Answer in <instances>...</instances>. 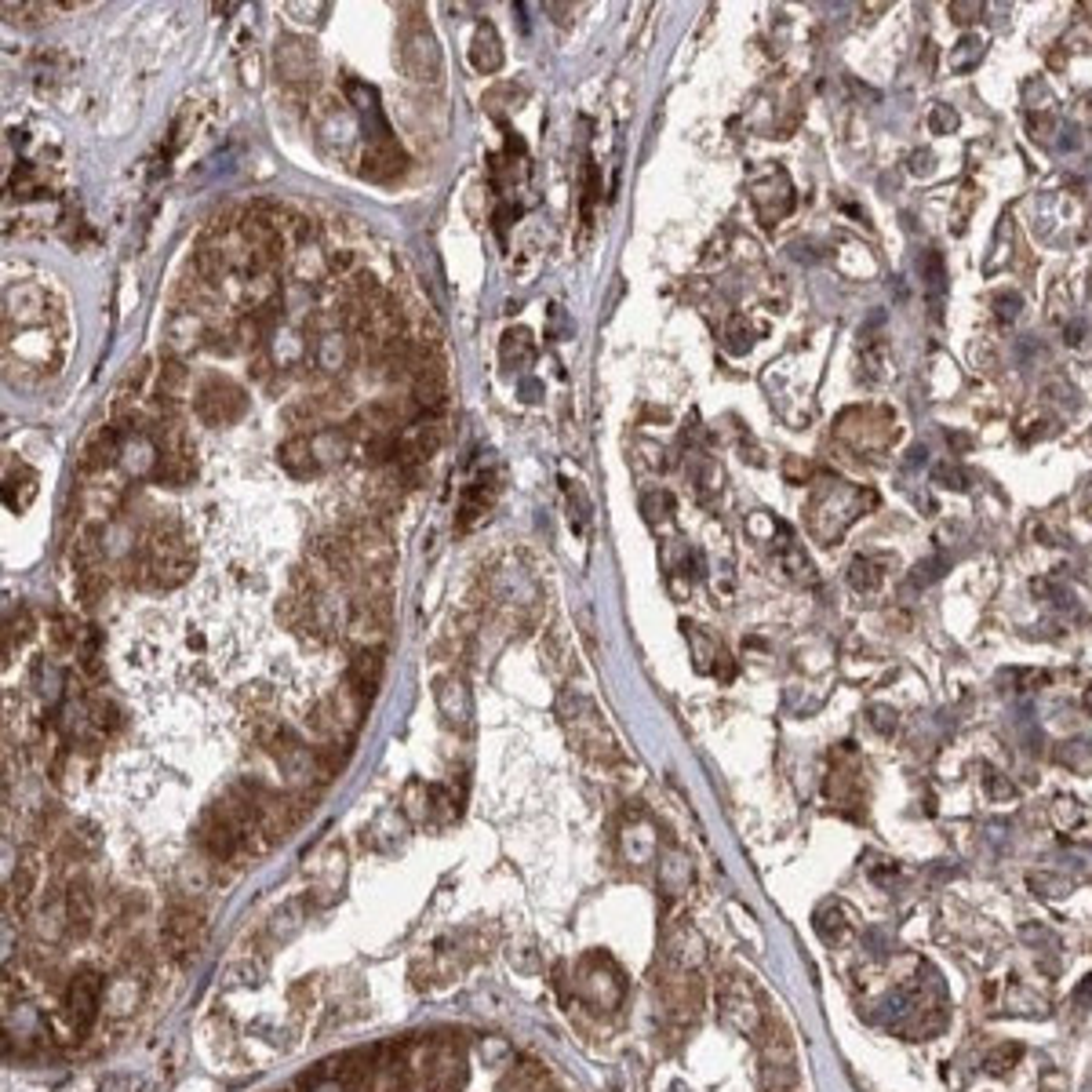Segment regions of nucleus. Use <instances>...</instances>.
<instances>
[{"label": "nucleus", "mask_w": 1092, "mask_h": 1092, "mask_svg": "<svg viewBox=\"0 0 1092 1092\" xmlns=\"http://www.w3.org/2000/svg\"><path fill=\"white\" fill-rule=\"evenodd\" d=\"M874 503H877V499H874L871 489H859V485L845 481V477L823 473V477H816V489L808 495L805 528H808V535L823 546L841 543L845 528L853 525L855 517H863Z\"/></svg>", "instance_id": "1"}, {"label": "nucleus", "mask_w": 1092, "mask_h": 1092, "mask_svg": "<svg viewBox=\"0 0 1092 1092\" xmlns=\"http://www.w3.org/2000/svg\"><path fill=\"white\" fill-rule=\"evenodd\" d=\"M139 557H143V572L149 586H161V590H171L179 582L190 580L193 572V554H190V543L175 525H157L139 546Z\"/></svg>", "instance_id": "2"}, {"label": "nucleus", "mask_w": 1092, "mask_h": 1092, "mask_svg": "<svg viewBox=\"0 0 1092 1092\" xmlns=\"http://www.w3.org/2000/svg\"><path fill=\"white\" fill-rule=\"evenodd\" d=\"M398 62L400 70L408 73L412 80H419V84H441L444 62H441V48H437L434 34H430V26H426L422 15H408L400 22Z\"/></svg>", "instance_id": "3"}, {"label": "nucleus", "mask_w": 1092, "mask_h": 1092, "mask_svg": "<svg viewBox=\"0 0 1092 1092\" xmlns=\"http://www.w3.org/2000/svg\"><path fill=\"white\" fill-rule=\"evenodd\" d=\"M193 412L208 426H230L248 412V394L226 375H208L193 398Z\"/></svg>", "instance_id": "4"}, {"label": "nucleus", "mask_w": 1092, "mask_h": 1092, "mask_svg": "<svg viewBox=\"0 0 1092 1092\" xmlns=\"http://www.w3.org/2000/svg\"><path fill=\"white\" fill-rule=\"evenodd\" d=\"M561 721H564V732L572 736V743L580 746V750L594 754V758H616V743H612L608 728H604V721L598 717V710L590 707L582 695L561 699Z\"/></svg>", "instance_id": "5"}, {"label": "nucleus", "mask_w": 1092, "mask_h": 1092, "mask_svg": "<svg viewBox=\"0 0 1092 1092\" xmlns=\"http://www.w3.org/2000/svg\"><path fill=\"white\" fill-rule=\"evenodd\" d=\"M404 168H408V157L394 139V131L386 127V121L372 125L361 149V175H368L372 182H390L398 179Z\"/></svg>", "instance_id": "6"}, {"label": "nucleus", "mask_w": 1092, "mask_h": 1092, "mask_svg": "<svg viewBox=\"0 0 1092 1092\" xmlns=\"http://www.w3.org/2000/svg\"><path fill=\"white\" fill-rule=\"evenodd\" d=\"M466 1053L452 1037H441L426 1056V1092H463L466 1089Z\"/></svg>", "instance_id": "7"}, {"label": "nucleus", "mask_w": 1092, "mask_h": 1092, "mask_svg": "<svg viewBox=\"0 0 1092 1092\" xmlns=\"http://www.w3.org/2000/svg\"><path fill=\"white\" fill-rule=\"evenodd\" d=\"M750 200L758 208L762 222L776 226L790 208H794V190H790V179L783 168H764V171H754L750 175Z\"/></svg>", "instance_id": "8"}, {"label": "nucleus", "mask_w": 1092, "mask_h": 1092, "mask_svg": "<svg viewBox=\"0 0 1092 1092\" xmlns=\"http://www.w3.org/2000/svg\"><path fill=\"white\" fill-rule=\"evenodd\" d=\"M412 400H416L419 412H437L444 400H448V368H444V357L437 350H426L419 353L416 375H412Z\"/></svg>", "instance_id": "9"}, {"label": "nucleus", "mask_w": 1092, "mask_h": 1092, "mask_svg": "<svg viewBox=\"0 0 1092 1092\" xmlns=\"http://www.w3.org/2000/svg\"><path fill=\"white\" fill-rule=\"evenodd\" d=\"M197 841L200 849L212 855V859H234L248 841H244V834L234 827V819L226 816V808L222 805H212L204 816H200L197 823Z\"/></svg>", "instance_id": "10"}, {"label": "nucleus", "mask_w": 1092, "mask_h": 1092, "mask_svg": "<svg viewBox=\"0 0 1092 1092\" xmlns=\"http://www.w3.org/2000/svg\"><path fill=\"white\" fill-rule=\"evenodd\" d=\"M99 1001H102V976L95 972H77L66 987V1019L73 1031H88L99 1016Z\"/></svg>", "instance_id": "11"}, {"label": "nucleus", "mask_w": 1092, "mask_h": 1092, "mask_svg": "<svg viewBox=\"0 0 1092 1092\" xmlns=\"http://www.w3.org/2000/svg\"><path fill=\"white\" fill-rule=\"evenodd\" d=\"M768 554H772V564H776L790 582H816V568H812L808 554L801 550V543L794 539V532L786 525H776V539L768 546Z\"/></svg>", "instance_id": "12"}, {"label": "nucleus", "mask_w": 1092, "mask_h": 1092, "mask_svg": "<svg viewBox=\"0 0 1092 1092\" xmlns=\"http://www.w3.org/2000/svg\"><path fill=\"white\" fill-rule=\"evenodd\" d=\"M379 685H382V648L379 645H361V648H353L350 667H346V689L357 692L364 703H372V695L379 692Z\"/></svg>", "instance_id": "13"}, {"label": "nucleus", "mask_w": 1092, "mask_h": 1092, "mask_svg": "<svg viewBox=\"0 0 1092 1092\" xmlns=\"http://www.w3.org/2000/svg\"><path fill=\"white\" fill-rule=\"evenodd\" d=\"M273 62H277L281 80H288V84L309 80L317 73V52H313V44L307 36H281V44L273 52Z\"/></svg>", "instance_id": "14"}, {"label": "nucleus", "mask_w": 1092, "mask_h": 1092, "mask_svg": "<svg viewBox=\"0 0 1092 1092\" xmlns=\"http://www.w3.org/2000/svg\"><path fill=\"white\" fill-rule=\"evenodd\" d=\"M434 695H437L441 714H444V721L452 728H459V732H466V728H470V714H473L470 689H466L455 673H444V677L434 681Z\"/></svg>", "instance_id": "15"}, {"label": "nucleus", "mask_w": 1092, "mask_h": 1092, "mask_svg": "<svg viewBox=\"0 0 1092 1092\" xmlns=\"http://www.w3.org/2000/svg\"><path fill=\"white\" fill-rule=\"evenodd\" d=\"M277 463H281V470L288 473V477H295V481H313L317 473H325V466H321V459H317L307 434L288 437V441L277 448Z\"/></svg>", "instance_id": "16"}, {"label": "nucleus", "mask_w": 1092, "mask_h": 1092, "mask_svg": "<svg viewBox=\"0 0 1092 1092\" xmlns=\"http://www.w3.org/2000/svg\"><path fill=\"white\" fill-rule=\"evenodd\" d=\"M117 452H121V426H99L95 434L88 437L84 452H80V470L84 473H102L117 463Z\"/></svg>", "instance_id": "17"}, {"label": "nucleus", "mask_w": 1092, "mask_h": 1092, "mask_svg": "<svg viewBox=\"0 0 1092 1092\" xmlns=\"http://www.w3.org/2000/svg\"><path fill=\"white\" fill-rule=\"evenodd\" d=\"M896 561L892 554H859L849 564V586L855 594H877L881 582L889 576V564Z\"/></svg>", "instance_id": "18"}, {"label": "nucleus", "mask_w": 1092, "mask_h": 1092, "mask_svg": "<svg viewBox=\"0 0 1092 1092\" xmlns=\"http://www.w3.org/2000/svg\"><path fill=\"white\" fill-rule=\"evenodd\" d=\"M503 36L495 34L491 22H481L470 40V66L477 73H499L503 70Z\"/></svg>", "instance_id": "19"}, {"label": "nucleus", "mask_w": 1092, "mask_h": 1092, "mask_svg": "<svg viewBox=\"0 0 1092 1092\" xmlns=\"http://www.w3.org/2000/svg\"><path fill=\"white\" fill-rule=\"evenodd\" d=\"M197 932H200V918L190 907L168 910V918H164V944H168L171 954L190 950V946L197 944Z\"/></svg>", "instance_id": "20"}, {"label": "nucleus", "mask_w": 1092, "mask_h": 1092, "mask_svg": "<svg viewBox=\"0 0 1092 1092\" xmlns=\"http://www.w3.org/2000/svg\"><path fill=\"white\" fill-rule=\"evenodd\" d=\"M36 495V470H30L26 463H15L8 466L4 473V507L11 513H22V510L34 503Z\"/></svg>", "instance_id": "21"}, {"label": "nucleus", "mask_w": 1092, "mask_h": 1092, "mask_svg": "<svg viewBox=\"0 0 1092 1092\" xmlns=\"http://www.w3.org/2000/svg\"><path fill=\"white\" fill-rule=\"evenodd\" d=\"M91 925H95V899H91L88 885L77 881V885H70V892H66V928H70V936L84 940L91 932Z\"/></svg>", "instance_id": "22"}, {"label": "nucleus", "mask_w": 1092, "mask_h": 1092, "mask_svg": "<svg viewBox=\"0 0 1092 1092\" xmlns=\"http://www.w3.org/2000/svg\"><path fill=\"white\" fill-rule=\"evenodd\" d=\"M186 382H190V368H186L179 357H164L161 372H157V382H153V394H157V400H161L164 408H171V404L182 398Z\"/></svg>", "instance_id": "23"}, {"label": "nucleus", "mask_w": 1092, "mask_h": 1092, "mask_svg": "<svg viewBox=\"0 0 1092 1092\" xmlns=\"http://www.w3.org/2000/svg\"><path fill=\"white\" fill-rule=\"evenodd\" d=\"M499 485L495 481H473L470 489L463 491V503H459V528L477 525L485 513L491 510V499H495Z\"/></svg>", "instance_id": "24"}, {"label": "nucleus", "mask_w": 1092, "mask_h": 1092, "mask_svg": "<svg viewBox=\"0 0 1092 1092\" xmlns=\"http://www.w3.org/2000/svg\"><path fill=\"white\" fill-rule=\"evenodd\" d=\"M532 353H535L532 331H525V328H513V331H507V335H503L499 357H503V364H507V368H521V364H528V361H532Z\"/></svg>", "instance_id": "25"}, {"label": "nucleus", "mask_w": 1092, "mask_h": 1092, "mask_svg": "<svg viewBox=\"0 0 1092 1092\" xmlns=\"http://www.w3.org/2000/svg\"><path fill=\"white\" fill-rule=\"evenodd\" d=\"M102 557H106V550H102V539H99V528L80 532V539H77V554H73V561H77V576H80V572H99V568H102Z\"/></svg>", "instance_id": "26"}, {"label": "nucleus", "mask_w": 1092, "mask_h": 1092, "mask_svg": "<svg viewBox=\"0 0 1092 1092\" xmlns=\"http://www.w3.org/2000/svg\"><path fill=\"white\" fill-rule=\"evenodd\" d=\"M921 273H925V288H928V299H932V317H940V295H944L946 288V270H944V255L936 252H925V259H921Z\"/></svg>", "instance_id": "27"}, {"label": "nucleus", "mask_w": 1092, "mask_h": 1092, "mask_svg": "<svg viewBox=\"0 0 1092 1092\" xmlns=\"http://www.w3.org/2000/svg\"><path fill=\"white\" fill-rule=\"evenodd\" d=\"M412 1089V1078H408V1059L400 1049H394V1056L382 1063V1092H408Z\"/></svg>", "instance_id": "28"}, {"label": "nucleus", "mask_w": 1092, "mask_h": 1092, "mask_svg": "<svg viewBox=\"0 0 1092 1092\" xmlns=\"http://www.w3.org/2000/svg\"><path fill=\"white\" fill-rule=\"evenodd\" d=\"M983 48H987V44H983V36H965V40H958V48L950 52V70L954 73L972 70V62H980Z\"/></svg>", "instance_id": "29"}, {"label": "nucleus", "mask_w": 1092, "mask_h": 1092, "mask_svg": "<svg viewBox=\"0 0 1092 1092\" xmlns=\"http://www.w3.org/2000/svg\"><path fill=\"white\" fill-rule=\"evenodd\" d=\"M849 921H845V918H841V910L837 907H823L819 910V918H816V932L819 936H823V940H830V944H837V940H845V936H849Z\"/></svg>", "instance_id": "30"}, {"label": "nucleus", "mask_w": 1092, "mask_h": 1092, "mask_svg": "<svg viewBox=\"0 0 1092 1092\" xmlns=\"http://www.w3.org/2000/svg\"><path fill=\"white\" fill-rule=\"evenodd\" d=\"M77 594H80V604H84V608H95L99 598L106 594V576H102V568H99V572H80V576H77Z\"/></svg>", "instance_id": "31"}, {"label": "nucleus", "mask_w": 1092, "mask_h": 1092, "mask_svg": "<svg viewBox=\"0 0 1092 1092\" xmlns=\"http://www.w3.org/2000/svg\"><path fill=\"white\" fill-rule=\"evenodd\" d=\"M750 343H754V339H750V328H746V321H743V317H732V321H728V328H725V346L732 350V353H746V350H750Z\"/></svg>", "instance_id": "32"}, {"label": "nucleus", "mask_w": 1092, "mask_h": 1092, "mask_svg": "<svg viewBox=\"0 0 1092 1092\" xmlns=\"http://www.w3.org/2000/svg\"><path fill=\"white\" fill-rule=\"evenodd\" d=\"M928 127H932L936 135H950V131L958 127V109H950L946 102L932 106V113H928Z\"/></svg>", "instance_id": "33"}, {"label": "nucleus", "mask_w": 1092, "mask_h": 1092, "mask_svg": "<svg viewBox=\"0 0 1092 1092\" xmlns=\"http://www.w3.org/2000/svg\"><path fill=\"white\" fill-rule=\"evenodd\" d=\"M34 881H36V863L30 859V855H26V859L18 863L15 877H11V889H15L18 899H26V896L34 892Z\"/></svg>", "instance_id": "34"}, {"label": "nucleus", "mask_w": 1092, "mask_h": 1092, "mask_svg": "<svg viewBox=\"0 0 1092 1092\" xmlns=\"http://www.w3.org/2000/svg\"><path fill=\"white\" fill-rule=\"evenodd\" d=\"M932 477H936V485H944V489H954V491H962L965 481H968L962 466H954V463H940V466L932 470Z\"/></svg>", "instance_id": "35"}, {"label": "nucleus", "mask_w": 1092, "mask_h": 1092, "mask_svg": "<svg viewBox=\"0 0 1092 1092\" xmlns=\"http://www.w3.org/2000/svg\"><path fill=\"white\" fill-rule=\"evenodd\" d=\"M594 197H598V175H594V168L586 164V171H582V222H590Z\"/></svg>", "instance_id": "36"}, {"label": "nucleus", "mask_w": 1092, "mask_h": 1092, "mask_svg": "<svg viewBox=\"0 0 1092 1092\" xmlns=\"http://www.w3.org/2000/svg\"><path fill=\"white\" fill-rule=\"evenodd\" d=\"M91 717H95V725H99V728H117V725H121V714H117V707H113V703H106V699H95V703H91Z\"/></svg>", "instance_id": "37"}, {"label": "nucleus", "mask_w": 1092, "mask_h": 1092, "mask_svg": "<svg viewBox=\"0 0 1092 1092\" xmlns=\"http://www.w3.org/2000/svg\"><path fill=\"white\" fill-rule=\"evenodd\" d=\"M204 343H208V350H216V353H230V350H234V346H237L234 328H212Z\"/></svg>", "instance_id": "38"}, {"label": "nucleus", "mask_w": 1092, "mask_h": 1092, "mask_svg": "<svg viewBox=\"0 0 1092 1092\" xmlns=\"http://www.w3.org/2000/svg\"><path fill=\"white\" fill-rule=\"evenodd\" d=\"M867 721H871L881 736H889L892 728H896V714H892L889 707H871V714H867Z\"/></svg>", "instance_id": "39"}, {"label": "nucleus", "mask_w": 1092, "mask_h": 1092, "mask_svg": "<svg viewBox=\"0 0 1092 1092\" xmlns=\"http://www.w3.org/2000/svg\"><path fill=\"white\" fill-rule=\"evenodd\" d=\"M932 168H936V161H932V153H928V149L910 153V171H914V175H928Z\"/></svg>", "instance_id": "40"}, {"label": "nucleus", "mask_w": 1092, "mask_h": 1092, "mask_svg": "<svg viewBox=\"0 0 1092 1092\" xmlns=\"http://www.w3.org/2000/svg\"><path fill=\"white\" fill-rule=\"evenodd\" d=\"M983 780H987V790H990V794H994V798H998V801L1012 798V786H1009V783H1005V780H998L994 772H987Z\"/></svg>", "instance_id": "41"}, {"label": "nucleus", "mask_w": 1092, "mask_h": 1092, "mask_svg": "<svg viewBox=\"0 0 1092 1092\" xmlns=\"http://www.w3.org/2000/svg\"><path fill=\"white\" fill-rule=\"evenodd\" d=\"M994 303H998V317H1005V321H1012V317L1019 313V299H1016V295H998Z\"/></svg>", "instance_id": "42"}, {"label": "nucleus", "mask_w": 1092, "mask_h": 1092, "mask_svg": "<svg viewBox=\"0 0 1092 1092\" xmlns=\"http://www.w3.org/2000/svg\"><path fill=\"white\" fill-rule=\"evenodd\" d=\"M950 11H954L958 22H972L983 11V4H950Z\"/></svg>", "instance_id": "43"}, {"label": "nucleus", "mask_w": 1092, "mask_h": 1092, "mask_svg": "<svg viewBox=\"0 0 1092 1092\" xmlns=\"http://www.w3.org/2000/svg\"><path fill=\"white\" fill-rule=\"evenodd\" d=\"M1081 507H1085V513H1089V521H1092V481L1081 489Z\"/></svg>", "instance_id": "44"}, {"label": "nucleus", "mask_w": 1092, "mask_h": 1092, "mask_svg": "<svg viewBox=\"0 0 1092 1092\" xmlns=\"http://www.w3.org/2000/svg\"><path fill=\"white\" fill-rule=\"evenodd\" d=\"M1089 994H1092V980H1085L1078 987V998H1089Z\"/></svg>", "instance_id": "45"}, {"label": "nucleus", "mask_w": 1092, "mask_h": 1092, "mask_svg": "<svg viewBox=\"0 0 1092 1092\" xmlns=\"http://www.w3.org/2000/svg\"><path fill=\"white\" fill-rule=\"evenodd\" d=\"M1085 707H1089V710H1092V692H1089V695H1085Z\"/></svg>", "instance_id": "46"}, {"label": "nucleus", "mask_w": 1092, "mask_h": 1092, "mask_svg": "<svg viewBox=\"0 0 1092 1092\" xmlns=\"http://www.w3.org/2000/svg\"><path fill=\"white\" fill-rule=\"evenodd\" d=\"M1085 444H1089V452H1092V430H1089V437H1085Z\"/></svg>", "instance_id": "47"}]
</instances>
